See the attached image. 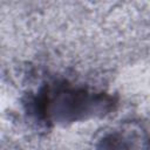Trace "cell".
<instances>
[{"instance_id": "cell-1", "label": "cell", "mask_w": 150, "mask_h": 150, "mask_svg": "<svg viewBox=\"0 0 150 150\" xmlns=\"http://www.w3.org/2000/svg\"><path fill=\"white\" fill-rule=\"evenodd\" d=\"M112 104L114 100L109 95L66 82L45 86L33 101L34 112L48 124H64L104 115L112 109Z\"/></svg>"}, {"instance_id": "cell-2", "label": "cell", "mask_w": 150, "mask_h": 150, "mask_svg": "<svg viewBox=\"0 0 150 150\" xmlns=\"http://www.w3.org/2000/svg\"><path fill=\"white\" fill-rule=\"evenodd\" d=\"M148 139L136 130H117L105 136L98 150H146Z\"/></svg>"}]
</instances>
